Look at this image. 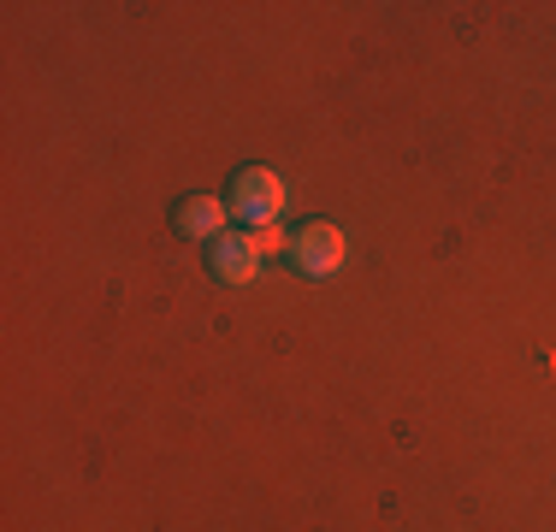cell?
<instances>
[{"mask_svg":"<svg viewBox=\"0 0 556 532\" xmlns=\"http://www.w3.org/2000/svg\"><path fill=\"white\" fill-rule=\"evenodd\" d=\"M290 255H296V266L308 278H332L343 266V231H338V225H326V219H308L296 231V243H290Z\"/></svg>","mask_w":556,"mask_h":532,"instance_id":"obj_2","label":"cell"},{"mask_svg":"<svg viewBox=\"0 0 556 532\" xmlns=\"http://www.w3.org/2000/svg\"><path fill=\"white\" fill-rule=\"evenodd\" d=\"M225 207H231L237 219H249V225H278V213H285V178L267 172V166H243L231 178Z\"/></svg>","mask_w":556,"mask_h":532,"instance_id":"obj_1","label":"cell"},{"mask_svg":"<svg viewBox=\"0 0 556 532\" xmlns=\"http://www.w3.org/2000/svg\"><path fill=\"white\" fill-rule=\"evenodd\" d=\"M207 266H214V278H225V284H249V278H255V266H261L255 237L219 231L214 243H207Z\"/></svg>","mask_w":556,"mask_h":532,"instance_id":"obj_3","label":"cell"},{"mask_svg":"<svg viewBox=\"0 0 556 532\" xmlns=\"http://www.w3.org/2000/svg\"><path fill=\"white\" fill-rule=\"evenodd\" d=\"M255 249H261V255H273V249H290V243L278 237V225H261V231H255Z\"/></svg>","mask_w":556,"mask_h":532,"instance_id":"obj_5","label":"cell"},{"mask_svg":"<svg viewBox=\"0 0 556 532\" xmlns=\"http://www.w3.org/2000/svg\"><path fill=\"white\" fill-rule=\"evenodd\" d=\"M225 207L219 195H184L178 207H172V225H178L184 237H207V243H214V237L225 231Z\"/></svg>","mask_w":556,"mask_h":532,"instance_id":"obj_4","label":"cell"}]
</instances>
